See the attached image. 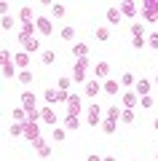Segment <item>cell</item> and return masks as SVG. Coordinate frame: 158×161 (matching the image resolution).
<instances>
[{"instance_id": "obj_1", "label": "cell", "mask_w": 158, "mask_h": 161, "mask_svg": "<svg viewBox=\"0 0 158 161\" xmlns=\"http://www.w3.org/2000/svg\"><path fill=\"white\" fill-rule=\"evenodd\" d=\"M0 64H3V78L6 80H11L14 75H19L16 73V62H14V54L6 51V48H3V54H0Z\"/></svg>"}, {"instance_id": "obj_2", "label": "cell", "mask_w": 158, "mask_h": 161, "mask_svg": "<svg viewBox=\"0 0 158 161\" xmlns=\"http://www.w3.org/2000/svg\"><path fill=\"white\" fill-rule=\"evenodd\" d=\"M86 70H89V57L86 59H75V64H73V75H70V78L75 80V83H83L86 86Z\"/></svg>"}, {"instance_id": "obj_3", "label": "cell", "mask_w": 158, "mask_h": 161, "mask_svg": "<svg viewBox=\"0 0 158 161\" xmlns=\"http://www.w3.org/2000/svg\"><path fill=\"white\" fill-rule=\"evenodd\" d=\"M142 19L145 22H158V0H145L142 3Z\"/></svg>"}, {"instance_id": "obj_4", "label": "cell", "mask_w": 158, "mask_h": 161, "mask_svg": "<svg viewBox=\"0 0 158 161\" xmlns=\"http://www.w3.org/2000/svg\"><path fill=\"white\" fill-rule=\"evenodd\" d=\"M86 121H89V126H96V124H99L102 126V105H96V102H91L89 105V110H86Z\"/></svg>"}, {"instance_id": "obj_5", "label": "cell", "mask_w": 158, "mask_h": 161, "mask_svg": "<svg viewBox=\"0 0 158 161\" xmlns=\"http://www.w3.org/2000/svg\"><path fill=\"white\" fill-rule=\"evenodd\" d=\"M139 94H137L134 92V89H129V92H123V94H121V105H123V108L126 110H131V108H137V105H139Z\"/></svg>"}, {"instance_id": "obj_6", "label": "cell", "mask_w": 158, "mask_h": 161, "mask_svg": "<svg viewBox=\"0 0 158 161\" xmlns=\"http://www.w3.org/2000/svg\"><path fill=\"white\" fill-rule=\"evenodd\" d=\"M64 105H67V113H64V115H75V118H78V115H80V110H83V108H80L83 102H80V97H78V94H70V99H67Z\"/></svg>"}, {"instance_id": "obj_7", "label": "cell", "mask_w": 158, "mask_h": 161, "mask_svg": "<svg viewBox=\"0 0 158 161\" xmlns=\"http://www.w3.org/2000/svg\"><path fill=\"white\" fill-rule=\"evenodd\" d=\"M99 92H102V83H99L96 78H89V80H86V86H83V94H86V97H91V99H94Z\"/></svg>"}, {"instance_id": "obj_8", "label": "cell", "mask_w": 158, "mask_h": 161, "mask_svg": "<svg viewBox=\"0 0 158 161\" xmlns=\"http://www.w3.org/2000/svg\"><path fill=\"white\" fill-rule=\"evenodd\" d=\"M24 140H30V142H35V140H40V126L38 124H24Z\"/></svg>"}, {"instance_id": "obj_9", "label": "cell", "mask_w": 158, "mask_h": 161, "mask_svg": "<svg viewBox=\"0 0 158 161\" xmlns=\"http://www.w3.org/2000/svg\"><path fill=\"white\" fill-rule=\"evenodd\" d=\"M35 27H38L40 35H51V32H54V24H51V19H46V16L35 19Z\"/></svg>"}, {"instance_id": "obj_10", "label": "cell", "mask_w": 158, "mask_h": 161, "mask_svg": "<svg viewBox=\"0 0 158 161\" xmlns=\"http://www.w3.org/2000/svg\"><path fill=\"white\" fill-rule=\"evenodd\" d=\"M35 32H38L35 22H27V24H22V30H19V43H22V40H30V38H35Z\"/></svg>"}, {"instance_id": "obj_11", "label": "cell", "mask_w": 158, "mask_h": 161, "mask_svg": "<svg viewBox=\"0 0 158 161\" xmlns=\"http://www.w3.org/2000/svg\"><path fill=\"white\" fill-rule=\"evenodd\" d=\"M94 73H96V80H102V83H105V80L110 78V64H107V62H96Z\"/></svg>"}, {"instance_id": "obj_12", "label": "cell", "mask_w": 158, "mask_h": 161, "mask_svg": "<svg viewBox=\"0 0 158 161\" xmlns=\"http://www.w3.org/2000/svg\"><path fill=\"white\" fill-rule=\"evenodd\" d=\"M102 92H107L110 97H113V94H121V80H113V78H107L105 83H102Z\"/></svg>"}, {"instance_id": "obj_13", "label": "cell", "mask_w": 158, "mask_h": 161, "mask_svg": "<svg viewBox=\"0 0 158 161\" xmlns=\"http://www.w3.org/2000/svg\"><path fill=\"white\" fill-rule=\"evenodd\" d=\"M150 89H153V83H150V80L139 78V80H137V86H134V92L139 94V97H150Z\"/></svg>"}, {"instance_id": "obj_14", "label": "cell", "mask_w": 158, "mask_h": 161, "mask_svg": "<svg viewBox=\"0 0 158 161\" xmlns=\"http://www.w3.org/2000/svg\"><path fill=\"white\" fill-rule=\"evenodd\" d=\"M35 150H38V156H40V158H48V156H51V148H48V142H46V140L43 137H40V140H35Z\"/></svg>"}, {"instance_id": "obj_15", "label": "cell", "mask_w": 158, "mask_h": 161, "mask_svg": "<svg viewBox=\"0 0 158 161\" xmlns=\"http://www.w3.org/2000/svg\"><path fill=\"white\" fill-rule=\"evenodd\" d=\"M40 115H43V124H48V126L57 124V110L54 108H40Z\"/></svg>"}, {"instance_id": "obj_16", "label": "cell", "mask_w": 158, "mask_h": 161, "mask_svg": "<svg viewBox=\"0 0 158 161\" xmlns=\"http://www.w3.org/2000/svg\"><path fill=\"white\" fill-rule=\"evenodd\" d=\"M22 51H27V54H35V51H40V40H38V38L22 40Z\"/></svg>"}, {"instance_id": "obj_17", "label": "cell", "mask_w": 158, "mask_h": 161, "mask_svg": "<svg viewBox=\"0 0 158 161\" xmlns=\"http://www.w3.org/2000/svg\"><path fill=\"white\" fill-rule=\"evenodd\" d=\"M14 62H16L19 70H27V64H30V54H27V51H16V54H14Z\"/></svg>"}, {"instance_id": "obj_18", "label": "cell", "mask_w": 158, "mask_h": 161, "mask_svg": "<svg viewBox=\"0 0 158 161\" xmlns=\"http://www.w3.org/2000/svg\"><path fill=\"white\" fill-rule=\"evenodd\" d=\"M35 102H38V99H35L32 92H22V108L24 110H35Z\"/></svg>"}, {"instance_id": "obj_19", "label": "cell", "mask_w": 158, "mask_h": 161, "mask_svg": "<svg viewBox=\"0 0 158 161\" xmlns=\"http://www.w3.org/2000/svg\"><path fill=\"white\" fill-rule=\"evenodd\" d=\"M121 14H123V16H129V19H134L137 16V3H129V0H126V3H121Z\"/></svg>"}, {"instance_id": "obj_20", "label": "cell", "mask_w": 158, "mask_h": 161, "mask_svg": "<svg viewBox=\"0 0 158 161\" xmlns=\"http://www.w3.org/2000/svg\"><path fill=\"white\" fill-rule=\"evenodd\" d=\"M73 54H75V59H86V57H89V43H75Z\"/></svg>"}, {"instance_id": "obj_21", "label": "cell", "mask_w": 158, "mask_h": 161, "mask_svg": "<svg viewBox=\"0 0 158 161\" xmlns=\"http://www.w3.org/2000/svg\"><path fill=\"white\" fill-rule=\"evenodd\" d=\"M121 113H123V105H110L105 118H110V121H121Z\"/></svg>"}, {"instance_id": "obj_22", "label": "cell", "mask_w": 158, "mask_h": 161, "mask_svg": "<svg viewBox=\"0 0 158 161\" xmlns=\"http://www.w3.org/2000/svg\"><path fill=\"white\" fill-rule=\"evenodd\" d=\"M16 80H19V83H22V86H30V83H32V80H35V75L30 73V70H19Z\"/></svg>"}, {"instance_id": "obj_23", "label": "cell", "mask_w": 158, "mask_h": 161, "mask_svg": "<svg viewBox=\"0 0 158 161\" xmlns=\"http://www.w3.org/2000/svg\"><path fill=\"white\" fill-rule=\"evenodd\" d=\"M11 115H14V121H16V124H27V110H24L22 105H19V108H14Z\"/></svg>"}, {"instance_id": "obj_24", "label": "cell", "mask_w": 158, "mask_h": 161, "mask_svg": "<svg viewBox=\"0 0 158 161\" xmlns=\"http://www.w3.org/2000/svg\"><path fill=\"white\" fill-rule=\"evenodd\" d=\"M121 86H126V92H129V89L137 86V78L131 73H123V75H121Z\"/></svg>"}, {"instance_id": "obj_25", "label": "cell", "mask_w": 158, "mask_h": 161, "mask_svg": "<svg viewBox=\"0 0 158 161\" xmlns=\"http://www.w3.org/2000/svg\"><path fill=\"white\" fill-rule=\"evenodd\" d=\"M78 126H80V118H75V115H64V129H67V132H75Z\"/></svg>"}, {"instance_id": "obj_26", "label": "cell", "mask_w": 158, "mask_h": 161, "mask_svg": "<svg viewBox=\"0 0 158 161\" xmlns=\"http://www.w3.org/2000/svg\"><path fill=\"white\" fill-rule=\"evenodd\" d=\"M121 19H123V14H121V8H107V22H110V24H118Z\"/></svg>"}, {"instance_id": "obj_27", "label": "cell", "mask_w": 158, "mask_h": 161, "mask_svg": "<svg viewBox=\"0 0 158 161\" xmlns=\"http://www.w3.org/2000/svg\"><path fill=\"white\" fill-rule=\"evenodd\" d=\"M64 14H67V8H64L62 3H51V16L54 19H62Z\"/></svg>"}, {"instance_id": "obj_28", "label": "cell", "mask_w": 158, "mask_h": 161, "mask_svg": "<svg viewBox=\"0 0 158 161\" xmlns=\"http://www.w3.org/2000/svg\"><path fill=\"white\" fill-rule=\"evenodd\" d=\"M131 38H145V24L142 22H131Z\"/></svg>"}, {"instance_id": "obj_29", "label": "cell", "mask_w": 158, "mask_h": 161, "mask_svg": "<svg viewBox=\"0 0 158 161\" xmlns=\"http://www.w3.org/2000/svg\"><path fill=\"white\" fill-rule=\"evenodd\" d=\"M70 83H73V78H67V75H62V78L57 80V89H59V92H64V94H70Z\"/></svg>"}, {"instance_id": "obj_30", "label": "cell", "mask_w": 158, "mask_h": 161, "mask_svg": "<svg viewBox=\"0 0 158 161\" xmlns=\"http://www.w3.org/2000/svg\"><path fill=\"white\" fill-rule=\"evenodd\" d=\"M19 19H22V24H27V22H35V14H32V8H27V6H24L22 11H19Z\"/></svg>"}, {"instance_id": "obj_31", "label": "cell", "mask_w": 158, "mask_h": 161, "mask_svg": "<svg viewBox=\"0 0 158 161\" xmlns=\"http://www.w3.org/2000/svg\"><path fill=\"white\" fill-rule=\"evenodd\" d=\"M8 134H11V137H22L24 134V124H16V121H14L11 126H8Z\"/></svg>"}, {"instance_id": "obj_32", "label": "cell", "mask_w": 158, "mask_h": 161, "mask_svg": "<svg viewBox=\"0 0 158 161\" xmlns=\"http://www.w3.org/2000/svg\"><path fill=\"white\" fill-rule=\"evenodd\" d=\"M96 40H99V43H105V40H110V27H96Z\"/></svg>"}, {"instance_id": "obj_33", "label": "cell", "mask_w": 158, "mask_h": 161, "mask_svg": "<svg viewBox=\"0 0 158 161\" xmlns=\"http://www.w3.org/2000/svg\"><path fill=\"white\" fill-rule=\"evenodd\" d=\"M115 124H118V121L105 118V121H102V132H105V134H113V132H115Z\"/></svg>"}, {"instance_id": "obj_34", "label": "cell", "mask_w": 158, "mask_h": 161, "mask_svg": "<svg viewBox=\"0 0 158 161\" xmlns=\"http://www.w3.org/2000/svg\"><path fill=\"white\" fill-rule=\"evenodd\" d=\"M27 121H30V124H38V121H43L40 110H38V108H35V110H27Z\"/></svg>"}, {"instance_id": "obj_35", "label": "cell", "mask_w": 158, "mask_h": 161, "mask_svg": "<svg viewBox=\"0 0 158 161\" xmlns=\"http://www.w3.org/2000/svg\"><path fill=\"white\" fill-rule=\"evenodd\" d=\"M64 137H67V132H64V129H51V140H54V142H62Z\"/></svg>"}, {"instance_id": "obj_36", "label": "cell", "mask_w": 158, "mask_h": 161, "mask_svg": "<svg viewBox=\"0 0 158 161\" xmlns=\"http://www.w3.org/2000/svg\"><path fill=\"white\" fill-rule=\"evenodd\" d=\"M59 35H62V40H73L75 38V27H70V24H67V27H62V32H59Z\"/></svg>"}, {"instance_id": "obj_37", "label": "cell", "mask_w": 158, "mask_h": 161, "mask_svg": "<svg viewBox=\"0 0 158 161\" xmlns=\"http://www.w3.org/2000/svg\"><path fill=\"white\" fill-rule=\"evenodd\" d=\"M40 59H43V64H54V62H57V54H54V51H43Z\"/></svg>"}, {"instance_id": "obj_38", "label": "cell", "mask_w": 158, "mask_h": 161, "mask_svg": "<svg viewBox=\"0 0 158 161\" xmlns=\"http://www.w3.org/2000/svg\"><path fill=\"white\" fill-rule=\"evenodd\" d=\"M145 46H147V38H131V48L139 51V48H145Z\"/></svg>"}, {"instance_id": "obj_39", "label": "cell", "mask_w": 158, "mask_h": 161, "mask_svg": "<svg viewBox=\"0 0 158 161\" xmlns=\"http://www.w3.org/2000/svg\"><path fill=\"white\" fill-rule=\"evenodd\" d=\"M121 121H123V124H134V110H126V108H123V113H121Z\"/></svg>"}, {"instance_id": "obj_40", "label": "cell", "mask_w": 158, "mask_h": 161, "mask_svg": "<svg viewBox=\"0 0 158 161\" xmlns=\"http://www.w3.org/2000/svg\"><path fill=\"white\" fill-rule=\"evenodd\" d=\"M147 46H150L153 51H158V32H150V35H147Z\"/></svg>"}, {"instance_id": "obj_41", "label": "cell", "mask_w": 158, "mask_h": 161, "mask_svg": "<svg viewBox=\"0 0 158 161\" xmlns=\"http://www.w3.org/2000/svg\"><path fill=\"white\" fill-rule=\"evenodd\" d=\"M0 24H3V30H11L14 24H16V19H14V16H3V22H0Z\"/></svg>"}, {"instance_id": "obj_42", "label": "cell", "mask_w": 158, "mask_h": 161, "mask_svg": "<svg viewBox=\"0 0 158 161\" xmlns=\"http://www.w3.org/2000/svg\"><path fill=\"white\" fill-rule=\"evenodd\" d=\"M139 105H142V108H153V97H142Z\"/></svg>"}, {"instance_id": "obj_43", "label": "cell", "mask_w": 158, "mask_h": 161, "mask_svg": "<svg viewBox=\"0 0 158 161\" xmlns=\"http://www.w3.org/2000/svg\"><path fill=\"white\" fill-rule=\"evenodd\" d=\"M0 16H8V3H6V0L0 3Z\"/></svg>"}, {"instance_id": "obj_44", "label": "cell", "mask_w": 158, "mask_h": 161, "mask_svg": "<svg viewBox=\"0 0 158 161\" xmlns=\"http://www.w3.org/2000/svg\"><path fill=\"white\" fill-rule=\"evenodd\" d=\"M89 161H105L102 156H96V153H89Z\"/></svg>"}, {"instance_id": "obj_45", "label": "cell", "mask_w": 158, "mask_h": 161, "mask_svg": "<svg viewBox=\"0 0 158 161\" xmlns=\"http://www.w3.org/2000/svg\"><path fill=\"white\" fill-rule=\"evenodd\" d=\"M153 129H155V132H158V118H155V121H153Z\"/></svg>"}, {"instance_id": "obj_46", "label": "cell", "mask_w": 158, "mask_h": 161, "mask_svg": "<svg viewBox=\"0 0 158 161\" xmlns=\"http://www.w3.org/2000/svg\"><path fill=\"white\" fill-rule=\"evenodd\" d=\"M105 161H115V158H113V156H107V158H105Z\"/></svg>"}, {"instance_id": "obj_47", "label": "cell", "mask_w": 158, "mask_h": 161, "mask_svg": "<svg viewBox=\"0 0 158 161\" xmlns=\"http://www.w3.org/2000/svg\"><path fill=\"white\" fill-rule=\"evenodd\" d=\"M155 86H158V75H155Z\"/></svg>"}, {"instance_id": "obj_48", "label": "cell", "mask_w": 158, "mask_h": 161, "mask_svg": "<svg viewBox=\"0 0 158 161\" xmlns=\"http://www.w3.org/2000/svg\"><path fill=\"white\" fill-rule=\"evenodd\" d=\"M155 158H158V153H155Z\"/></svg>"}]
</instances>
